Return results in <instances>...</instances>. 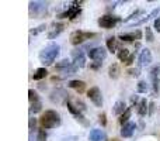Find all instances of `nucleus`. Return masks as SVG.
Wrapping results in <instances>:
<instances>
[{"instance_id":"40","label":"nucleus","mask_w":160,"mask_h":141,"mask_svg":"<svg viewBox=\"0 0 160 141\" xmlns=\"http://www.w3.org/2000/svg\"><path fill=\"white\" fill-rule=\"evenodd\" d=\"M153 27H155V30L158 31V33H160V17H158V19H155V23H153Z\"/></svg>"},{"instance_id":"37","label":"nucleus","mask_w":160,"mask_h":141,"mask_svg":"<svg viewBox=\"0 0 160 141\" xmlns=\"http://www.w3.org/2000/svg\"><path fill=\"white\" fill-rule=\"evenodd\" d=\"M59 141H79V137L78 136H65Z\"/></svg>"},{"instance_id":"16","label":"nucleus","mask_w":160,"mask_h":141,"mask_svg":"<svg viewBox=\"0 0 160 141\" xmlns=\"http://www.w3.org/2000/svg\"><path fill=\"white\" fill-rule=\"evenodd\" d=\"M135 130H136V124L132 123V122H129V123H127V124L122 126L121 136L124 137V138H131V137L133 136V133H135Z\"/></svg>"},{"instance_id":"14","label":"nucleus","mask_w":160,"mask_h":141,"mask_svg":"<svg viewBox=\"0 0 160 141\" xmlns=\"http://www.w3.org/2000/svg\"><path fill=\"white\" fill-rule=\"evenodd\" d=\"M159 72H160V67H153L149 72L150 80H152V88L155 93L159 92Z\"/></svg>"},{"instance_id":"23","label":"nucleus","mask_w":160,"mask_h":141,"mask_svg":"<svg viewBox=\"0 0 160 141\" xmlns=\"http://www.w3.org/2000/svg\"><path fill=\"white\" fill-rule=\"evenodd\" d=\"M119 47V42L118 40H117V37H110V38L107 40V50L111 51V52H115L117 50H118Z\"/></svg>"},{"instance_id":"7","label":"nucleus","mask_w":160,"mask_h":141,"mask_svg":"<svg viewBox=\"0 0 160 141\" xmlns=\"http://www.w3.org/2000/svg\"><path fill=\"white\" fill-rule=\"evenodd\" d=\"M69 96L70 95L68 93L65 89H62V88H56V89H53L52 92L49 93V100L52 103H56V105H61V103H66L68 100H69Z\"/></svg>"},{"instance_id":"10","label":"nucleus","mask_w":160,"mask_h":141,"mask_svg":"<svg viewBox=\"0 0 160 141\" xmlns=\"http://www.w3.org/2000/svg\"><path fill=\"white\" fill-rule=\"evenodd\" d=\"M66 107H68V110H69L70 113H72L73 116H75L76 122H79L82 126H84V127H87V126H88V122L84 119V116H83V114H82V111H80L79 109L76 107V106L73 105L72 102H70V100H68V102H66Z\"/></svg>"},{"instance_id":"31","label":"nucleus","mask_w":160,"mask_h":141,"mask_svg":"<svg viewBox=\"0 0 160 141\" xmlns=\"http://www.w3.org/2000/svg\"><path fill=\"white\" fill-rule=\"evenodd\" d=\"M28 99H30L31 103L38 102L39 97H38V93H37V90H34V89H30V90H28Z\"/></svg>"},{"instance_id":"27","label":"nucleus","mask_w":160,"mask_h":141,"mask_svg":"<svg viewBox=\"0 0 160 141\" xmlns=\"http://www.w3.org/2000/svg\"><path fill=\"white\" fill-rule=\"evenodd\" d=\"M72 65V62L69 61V59H62V61H59L58 64L55 65V69L56 71H59V72H62V71H65V69H68V68Z\"/></svg>"},{"instance_id":"43","label":"nucleus","mask_w":160,"mask_h":141,"mask_svg":"<svg viewBox=\"0 0 160 141\" xmlns=\"http://www.w3.org/2000/svg\"><path fill=\"white\" fill-rule=\"evenodd\" d=\"M153 110H155V103L150 102V103H149V114H152Z\"/></svg>"},{"instance_id":"26","label":"nucleus","mask_w":160,"mask_h":141,"mask_svg":"<svg viewBox=\"0 0 160 141\" xmlns=\"http://www.w3.org/2000/svg\"><path fill=\"white\" fill-rule=\"evenodd\" d=\"M47 75H48V71L45 69V68H38V69L32 73V79L34 80H41V79H44Z\"/></svg>"},{"instance_id":"20","label":"nucleus","mask_w":160,"mask_h":141,"mask_svg":"<svg viewBox=\"0 0 160 141\" xmlns=\"http://www.w3.org/2000/svg\"><path fill=\"white\" fill-rule=\"evenodd\" d=\"M127 105H125L124 100H118V102H115V105H114L112 107V113L115 114V116H121V114H124L125 111H127Z\"/></svg>"},{"instance_id":"25","label":"nucleus","mask_w":160,"mask_h":141,"mask_svg":"<svg viewBox=\"0 0 160 141\" xmlns=\"http://www.w3.org/2000/svg\"><path fill=\"white\" fill-rule=\"evenodd\" d=\"M129 50H127V48H119L118 50V52H117V57H118V59L119 61H122L125 64L127 62V59L129 58Z\"/></svg>"},{"instance_id":"18","label":"nucleus","mask_w":160,"mask_h":141,"mask_svg":"<svg viewBox=\"0 0 160 141\" xmlns=\"http://www.w3.org/2000/svg\"><path fill=\"white\" fill-rule=\"evenodd\" d=\"M159 11H160L159 8H155V10H152L149 14H148V16H145V17H142V19H139V20H136V21H133L132 24H129V25H128V27H129V28H132V27H135V25L143 24V23H146L148 20H150V19H153V17H155V16H158V14H159Z\"/></svg>"},{"instance_id":"35","label":"nucleus","mask_w":160,"mask_h":141,"mask_svg":"<svg viewBox=\"0 0 160 141\" xmlns=\"http://www.w3.org/2000/svg\"><path fill=\"white\" fill-rule=\"evenodd\" d=\"M98 122L101 126H107V116H105L104 111H101V113L98 114Z\"/></svg>"},{"instance_id":"36","label":"nucleus","mask_w":160,"mask_h":141,"mask_svg":"<svg viewBox=\"0 0 160 141\" xmlns=\"http://www.w3.org/2000/svg\"><path fill=\"white\" fill-rule=\"evenodd\" d=\"M35 126H37V120L34 119V117H31V119H30V123H28V127H30V131H35V130H37Z\"/></svg>"},{"instance_id":"21","label":"nucleus","mask_w":160,"mask_h":141,"mask_svg":"<svg viewBox=\"0 0 160 141\" xmlns=\"http://www.w3.org/2000/svg\"><path fill=\"white\" fill-rule=\"evenodd\" d=\"M30 141H47V133L44 130H35L30 133Z\"/></svg>"},{"instance_id":"19","label":"nucleus","mask_w":160,"mask_h":141,"mask_svg":"<svg viewBox=\"0 0 160 141\" xmlns=\"http://www.w3.org/2000/svg\"><path fill=\"white\" fill-rule=\"evenodd\" d=\"M68 86L72 89H75L78 93H83L86 90V83L83 80H79V79H75V80H69L68 82Z\"/></svg>"},{"instance_id":"39","label":"nucleus","mask_w":160,"mask_h":141,"mask_svg":"<svg viewBox=\"0 0 160 141\" xmlns=\"http://www.w3.org/2000/svg\"><path fill=\"white\" fill-rule=\"evenodd\" d=\"M128 73L131 75V76H135V78H138L139 76V73H141V72H139V69H132V68H131V69H128Z\"/></svg>"},{"instance_id":"44","label":"nucleus","mask_w":160,"mask_h":141,"mask_svg":"<svg viewBox=\"0 0 160 141\" xmlns=\"http://www.w3.org/2000/svg\"><path fill=\"white\" fill-rule=\"evenodd\" d=\"M111 141H119V140H117V138H114V140H111Z\"/></svg>"},{"instance_id":"42","label":"nucleus","mask_w":160,"mask_h":141,"mask_svg":"<svg viewBox=\"0 0 160 141\" xmlns=\"http://www.w3.org/2000/svg\"><path fill=\"white\" fill-rule=\"evenodd\" d=\"M101 65H102L101 62H94V64H91V65H90V68H91V69H98V68L101 67Z\"/></svg>"},{"instance_id":"12","label":"nucleus","mask_w":160,"mask_h":141,"mask_svg":"<svg viewBox=\"0 0 160 141\" xmlns=\"http://www.w3.org/2000/svg\"><path fill=\"white\" fill-rule=\"evenodd\" d=\"M72 64L78 68L86 67V57L83 50H73L72 51Z\"/></svg>"},{"instance_id":"3","label":"nucleus","mask_w":160,"mask_h":141,"mask_svg":"<svg viewBox=\"0 0 160 141\" xmlns=\"http://www.w3.org/2000/svg\"><path fill=\"white\" fill-rule=\"evenodd\" d=\"M48 6L49 3L48 2H39V0H35V2H30L28 4V10H30V16L31 17H39L44 16L48 10Z\"/></svg>"},{"instance_id":"28","label":"nucleus","mask_w":160,"mask_h":141,"mask_svg":"<svg viewBox=\"0 0 160 141\" xmlns=\"http://www.w3.org/2000/svg\"><path fill=\"white\" fill-rule=\"evenodd\" d=\"M131 113H132V111H131V109L128 107L127 111H125L124 114H121V116H119V124L124 126V124H127V123H129L128 120L131 119Z\"/></svg>"},{"instance_id":"30","label":"nucleus","mask_w":160,"mask_h":141,"mask_svg":"<svg viewBox=\"0 0 160 141\" xmlns=\"http://www.w3.org/2000/svg\"><path fill=\"white\" fill-rule=\"evenodd\" d=\"M148 89H149V86H148L146 80H139L138 82V92L139 93H146Z\"/></svg>"},{"instance_id":"4","label":"nucleus","mask_w":160,"mask_h":141,"mask_svg":"<svg viewBox=\"0 0 160 141\" xmlns=\"http://www.w3.org/2000/svg\"><path fill=\"white\" fill-rule=\"evenodd\" d=\"M121 21V17L114 16V14H104L98 19V25L101 28H105V30H110V28H114L118 23Z\"/></svg>"},{"instance_id":"32","label":"nucleus","mask_w":160,"mask_h":141,"mask_svg":"<svg viewBox=\"0 0 160 141\" xmlns=\"http://www.w3.org/2000/svg\"><path fill=\"white\" fill-rule=\"evenodd\" d=\"M145 38H146L148 42H153V40H155V37H153V33H152V28L148 27L145 28Z\"/></svg>"},{"instance_id":"41","label":"nucleus","mask_w":160,"mask_h":141,"mask_svg":"<svg viewBox=\"0 0 160 141\" xmlns=\"http://www.w3.org/2000/svg\"><path fill=\"white\" fill-rule=\"evenodd\" d=\"M133 61H135V52L131 54L129 58H128V59H127V62H125V65H132V64H133Z\"/></svg>"},{"instance_id":"34","label":"nucleus","mask_w":160,"mask_h":141,"mask_svg":"<svg viewBox=\"0 0 160 141\" xmlns=\"http://www.w3.org/2000/svg\"><path fill=\"white\" fill-rule=\"evenodd\" d=\"M141 14H143V10H135L132 14H129V17H127V19L124 20V23H128L129 20H133L135 17H138V16H141Z\"/></svg>"},{"instance_id":"13","label":"nucleus","mask_w":160,"mask_h":141,"mask_svg":"<svg viewBox=\"0 0 160 141\" xmlns=\"http://www.w3.org/2000/svg\"><path fill=\"white\" fill-rule=\"evenodd\" d=\"M152 52H150V50H148V48H143V50L141 51V54H139L138 57V62H139V67H148V65L152 64Z\"/></svg>"},{"instance_id":"6","label":"nucleus","mask_w":160,"mask_h":141,"mask_svg":"<svg viewBox=\"0 0 160 141\" xmlns=\"http://www.w3.org/2000/svg\"><path fill=\"white\" fill-rule=\"evenodd\" d=\"M80 4H82V2H70V6L68 7V10L59 14V19H70V20H75L76 17H78L79 14L82 13Z\"/></svg>"},{"instance_id":"1","label":"nucleus","mask_w":160,"mask_h":141,"mask_svg":"<svg viewBox=\"0 0 160 141\" xmlns=\"http://www.w3.org/2000/svg\"><path fill=\"white\" fill-rule=\"evenodd\" d=\"M59 52H61V47H59L56 42H51V44H48L47 47L39 52V55H38L39 62L47 65V67L48 65H52L53 62H55V59L58 58Z\"/></svg>"},{"instance_id":"24","label":"nucleus","mask_w":160,"mask_h":141,"mask_svg":"<svg viewBox=\"0 0 160 141\" xmlns=\"http://www.w3.org/2000/svg\"><path fill=\"white\" fill-rule=\"evenodd\" d=\"M108 76L111 79H118L119 78V67L117 64H111L108 68Z\"/></svg>"},{"instance_id":"17","label":"nucleus","mask_w":160,"mask_h":141,"mask_svg":"<svg viewBox=\"0 0 160 141\" xmlns=\"http://www.w3.org/2000/svg\"><path fill=\"white\" fill-rule=\"evenodd\" d=\"M121 41H127V42H132L135 40H141L142 38V33L139 30H136L135 33H125V34H121L118 37Z\"/></svg>"},{"instance_id":"29","label":"nucleus","mask_w":160,"mask_h":141,"mask_svg":"<svg viewBox=\"0 0 160 141\" xmlns=\"http://www.w3.org/2000/svg\"><path fill=\"white\" fill-rule=\"evenodd\" d=\"M41 110H42V103L39 102V100H38V102L31 103V107H30V111H31V113L35 114V113H39Z\"/></svg>"},{"instance_id":"5","label":"nucleus","mask_w":160,"mask_h":141,"mask_svg":"<svg viewBox=\"0 0 160 141\" xmlns=\"http://www.w3.org/2000/svg\"><path fill=\"white\" fill-rule=\"evenodd\" d=\"M97 37L96 33H87V31H82V30H76L70 34V42L73 45H79L82 42H84L86 40H90Z\"/></svg>"},{"instance_id":"33","label":"nucleus","mask_w":160,"mask_h":141,"mask_svg":"<svg viewBox=\"0 0 160 141\" xmlns=\"http://www.w3.org/2000/svg\"><path fill=\"white\" fill-rule=\"evenodd\" d=\"M45 28H47V25H45V24H39L38 27H35V28H32V30H31V35H38L39 33L45 31Z\"/></svg>"},{"instance_id":"11","label":"nucleus","mask_w":160,"mask_h":141,"mask_svg":"<svg viewBox=\"0 0 160 141\" xmlns=\"http://www.w3.org/2000/svg\"><path fill=\"white\" fill-rule=\"evenodd\" d=\"M63 30H65V23L53 21L52 24H51V27H49V31H48V38H49V40L56 38L58 35H61Z\"/></svg>"},{"instance_id":"2","label":"nucleus","mask_w":160,"mask_h":141,"mask_svg":"<svg viewBox=\"0 0 160 141\" xmlns=\"http://www.w3.org/2000/svg\"><path fill=\"white\" fill-rule=\"evenodd\" d=\"M61 123H62L61 116H59V113L56 110H45V113H42L41 119H39V124L45 130L59 127Z\"/></svg>"},{"instance_id":"22","label":"nucleus","mask_w":160,"mask_h":141,"mask_svg":"<svg viewBox=\"0 0 160 141\" xmlns=\"http://www.w3.org/2000/svg\"><path fill=\"white\" fill-rule=\"evenodd\" d=\"M149 103H148L146 99H141L139 100V105H138V114L141 117L146 116V113H149Z\"/></svg>"},{"instance_id":"8","label":"nucleus","mask_w":160,"mask_h":141,"mask_svg":"<svg viewBox=\"0 0 160 141\" xmlns=\"http://www.w3.org/2000/svg\"><path fill=\"white\" fill-rule=\"evenodd\" d=\"M87 97L91 100V103H93L96 107H102L104 100H102L101 90H100L97 86H93V88L88 89V90H87Z\"/></svg>"},{"instance_id":"15","label":"nucleus","mask_w":160,"mask_h":141,"mask_svg":"<svg viewBox=\"0 0 160 141\" xmlns=\"http://www.w3.org/2000/svg\"><path fill=\"white\" fill-rule=\"evenodd\" d=\"M88 141H108L107 134L100 128H93L88 134Z\"/></svg>"},{"instance_id":"38","label":"nucleus","mask_w":160,"mask_h":141,"mask_svg":"<svg viewBox=\"0 0 160 141\" xmlns=\"http://www.w3.org/2000/svg\"><path fill=\"white\" fill-rule=\"evenodd\" d=\"M75 106H76V107L79 109L80 111H84V110H86V105H84V103L82 102V100H78V102H76V105H75Z\"/></svg>"},{"instance_id":"9","label":"nucleus","mask_w":160,"mask_h":141,"mask_svg":"<svg viewBox=\"0 0 160 141\" xmlns=\"http://www.w3.org/2000/svg\"><path fill=\"white\" fill-rule=\"evenodd\" d=\"M87 57L90 59H93L94 62H101L107 58V50L102 47H94V48H90V51L87 52Z\"/></svg>"}]
</instances>
